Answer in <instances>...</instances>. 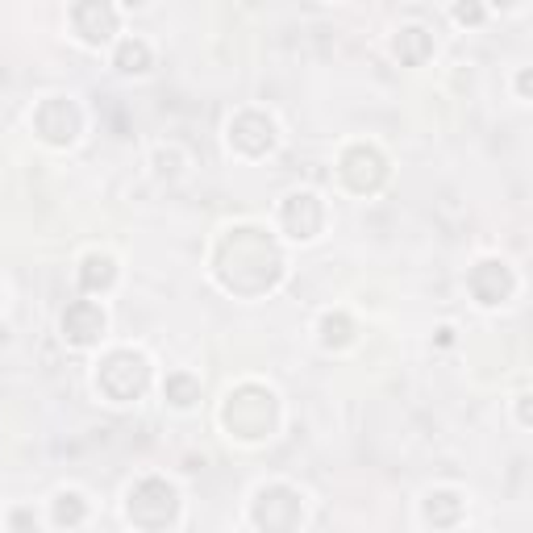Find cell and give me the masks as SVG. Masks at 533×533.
Wrapping results in <instances>:
<instances>
[{
    "mask_svg": "<svg viewBox=\"0 0 533 533\" xmlns=\"http://www.w3.org/2000/svg\"><path fill=\"white\" fill-rule=\"evenodd\" d=\"M71 21H75V34H80L88 46H100L117 34V13H113L109 0H80Z\"/></svg>",
    "mask_w": 533,
    "mask_h": 533,
    "instance_id": "cell-5",
    "label": "cell"
},
{
    "mask_svg": "<svg viewBox=\"0 0 533 533\" xmlns=\"http://www.w3.org/2000/svg\"><path fill=\"white\" fill-rule=\"evenodd\" d=\"M221 259H234L238 263V271L234 275H221V284L225 288H242V275H255V292H263V288H271L279 275H284V259H279V250H275V242L267 238V234H259V230H230V238L221 242Z\"/></svg>",
    "mask_w": 533,
    "mask_h": 533,
    "instance_id": "cell-1",
    "label": "cell"
},
{
    "mask_svg": "<svg viewBox=\"0 0 533 533\" xmlns=\"http://www.w3.org/2000/svg\"><path fill=\"white\" fill-rule=\"evenodd\" d=\"M117 67L121 71H146L150 67V46L146 42H125L117 50Z\"/></svg>",
    "mask_w": 533,
    "mask_h": 533,
    "instance_id": "cell-14",
    "label": "cell"
},
{
    "mask_svg": "<svg viewBox=\"0 0 533 533\" xmlns=\"http://www.w3.org/2000/svg\"><path fill=\"white\" fill-rule=\"evenodd\" d=\"M321 329H325V346H346L350 342V321L346 317H325L321 321Z\"/></svg>",
    "mask_w": 533,
    "mask_h": 533,
    "instance_id": "cell-16",
    "label": "cell"
},
{
    "mask_svg": "<svg viewBox=\"0 0 533 533\" xmlns=\"http://www.w3.org/2000/svg\"><path fill=\"white\" fill-rule=\"evenodd\" d=\"M38 134L46 142H55V146H67L75 142V134H80V113H75L71 100H46V105L38 109Z\"/></svg>",
    "mask_w": 533,
    "mask_h": 533,
    "instance_id": "cell-6",
    "label": "cell"
},
{
    "mask_svg": "<svg viewBox=\"0 0 533 533\" xmlns=\"http://www.w3.org/2000/svg\"><path fill=\"white\" fill-rule=\"evenodd\" d=\"M167 400L175 404V409H192V404L200 400V384L192 375H184V371H175V375H167Z\"/></svg>",
    "mask_w": 533,
    "mask_h": 533,
    "instance_id": "cell-12",
    "label": "cell"
},
{
    "mask_svg": "<svg viewBox=\"0 0 533 533\" xmlns=\"http://www.w3.org/2000/svg\"><path fill=\"white\" fill-rule=\"evenodd\" d=\"M471 292H475V300L479 304H500V300H509V292H513V271L504 267V263H479L475 271H471Z\"/></svg>",
    "mask_w": 533,
    "mask_h": 533,
    "instance_id": "cell-9",
    "label": "cell"
},
{
    "mask_svg": "<svg viewBox=\"0 0 533 533\" xmlns=\"http://www.w3.org/2000/svg\"><path fill=\"white\" fill-rule=\"evenodd\" d=\"M100 334H105V313L92 300H75L71 309L63 313V338L71 346H92Z\"/></svg>",
    "mask_w": 533,
    "mask_h": 533,
    "instance_id": "cell-7",
    "label": "cell"
},
{
    "mask_svg": "<svg viewBox=\"0 0 533 533\" xmlns=\"http://www.w3.org/2000/svg\"><path fill=\"white\" fill-rule=\"evenodd\" d=\"M429 50H434V42H429V34L425 30H400V38H396V55L404 59V63H421Z\"/></svg>",
    "mask_w": 533,
    "mask_h": 533,
    "instance_id": "cell-13",
    "label": "cell"
},
{
    "mask_svg": "<svg viewBox=\"0 0 533 533\" xmlns=\"http://www.w3.org/2000/svg\"><path fill=\"white\" fill-rule=\"evenodd\" d=\"M225 425L234 429L238 438L246 442H259L267 438L275 429V396L259 384H246L230 396V404H225Z\"/></svg>",
    "mask_w": 533,
    "mask_h": 533,
    "instance_id": "cell-2",
    "label": "cell"
},
{
    "mask_svg": "<svg viewBox=\"0 0 533 533\" xmlns=\"http://www.w3.org/2000/svg\"><path fill=\"white\" fill-rule=\"evenodd\" d=\"M230 142L242 150V155H263V150L275 146V125L263 113H242L230 125Z\"/></svg>",
    "mask_w": 533,
    "mask_h": 533,
    "instance_id": "cell-8",
    "label": "cell"
},
{
    "mask_svg": "<svg viewBox=\"0 0 533 533\" xmlns=\"http://www.w3.org/2000/svg\"><path fill=\"white\" fill-rule=\"evenodd\" d=\"M113 279H117V267H113V259H109V255H88V259H84L80 284H84L88 292H100V288H109Z\"/></svg>",
    "mask_w": 533,
    "mask_h": 533,
    "instance_id": "cell-11",
    "label": "cell"
},
{
    "mask_svg": "<svg viewBox=\"0 0 533 533\" xmlns=\"http://www.w3.org/2000/svg\"><path fill=\"white\" fill-rule=\"evenodd\" d=\"M454 17L463 25H479L484 21V9H479V0H459V5H454Z\"/></svg>",
    "mask_w": 533,
    "mask_h": 533,
    "instance_id": "cell-17",
    "label": "cell"
},
{
    "mask_svg": "<svg viewBox=\"0 0 533 533\" xmlns=\"http://www.w3.org/2000/svg\"><path fill=\"white\" fill-rule=\"evenodd\" d=\"M55 521H59V525L84 521V504H80V496H75V492H63V496H59V509H55Z\"/></svg>",
    "mask_w": 533,
    "mask_h": 533,
    "instance_id": "cell-15",
    "label": "cell"
},
{
    "mask_svg": "<svg viewBox=\"0 0 533 533\" xmlns=\"http://www.w3.org/2000/svg\"><path fill=\"white\" fill-rule=\"evenodd\" d=\"M146 384H150V363L134 350H113L96 371V388L105 392L113 404L138 400L146 392Z\"/></svg>",
    "mask_w": 533,
    "mask_h": 533,
    "instance_id": "cell-3",
    "label": "cell"
},
{
    "mask_svg": "<svg viewBox=\"0 0 533 533\" xmlns=\"http://www.w3.org/2000/svg\"><path fill=\"white\" fill-rule=\"evenodd\" d=\"M284 230L292 238H313L321 230V205L313 192H296L284 200Z\"/></svg>",
    "mask_w": 533,
    "mask_h": 533,
    "instance_id": "cell-10",
    "label": "cell"
},
{
    "mask_svg": "<svg viewBox=\"0 0 533 533\" xmlns=\"http://www.w3.org/2000/svg\"><path fill=\"white\" fill-rule=\"evenodd\" d=\"M384 175H388V163L379 150L371 146H354L346 150V159H342V180L354 188V192H375L379 184H384Z\"/></svg>",
    "mask_w": 533,
    "mask_h": 533,
    "instance_id": "cell-4",
    "label": "cell"
}]
</instances>
